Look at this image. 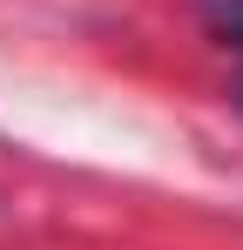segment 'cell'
Instances as JSON below:
<instances>
[{
    "mask_svg": "<svg viewBox=\"0 0 243 250\" xmlns=\"http://www.w3.org/2000/svg\"><path fill=\"white\" fill-rule=\"evenodd\" d=\"M202 14L223 41H243V0H202Z\"/></svg>",
    "mask_w": 243,
    "mask_h": 250,
    "instance_id": "cell-1",
    "label": "cell"
}]
</instances>
